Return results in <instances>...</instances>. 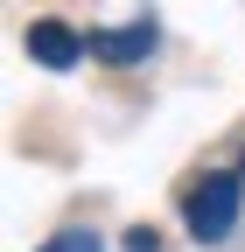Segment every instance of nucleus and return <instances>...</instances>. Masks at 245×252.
Returning <instances> with one entry per match:
<instances>
[{
    "mask_svg": "<svg viewBox=\"0 0 245 252\" xmlns=\"http://www.w3.org/2000/svg\"><path fill=\"white\" fill-rule=\"evenodd\" d=\"M154 42H161L154 14H140V21H119V28H91V35H84V49L98 56V63H147V56H154Z\"/></svg>",
    "mask_w": 245,
    "mask_h": 252,
    "instance_id": "nucleus-2",
    "label": "nucleus"
},
{
    "mask_svg": "<svg viewBox=\"0 0 245 252\" xmlns=\"http://www.w3.org/2000/svg\"><path fill=\"white\" fill-rule=\"evenodd\" d=\"M126 252H161V238L147 231V224H133V231H126Z\"/></svg>",
    "mask_w": 245,
    "mask_h": 252,
    "instance_id": "nucleus-5",
    "label": "nucleus"
},
{
    "mask_svg": "<svg viewBox=\"0 0 245 252\" xmlns=\"http://www.w3.org/2000/svg\"><path fill=\"white\" fill-rule=\"evenodd\" d=\"M35 252H105V245H98V231H91V224H63V231H49Z\"/></svg>",
    "mask_w": 245,
    "mask_h": 252,
    "instance_id": "nucleus-4",
    "label": "nucleus"
},
{
    "mask_svg": "<svg viewBox=\"0 0 245 252\" xmlns=\"http://www.w3.org/2000/svg\"><path fill=\"white\" fill-rule=\"evenodd\" d=\"M21 42H28V56H35L42 70H70L77 56H91L84 35H70L63 21H28V35H21Z\"/></svg>",
    "mask_w": 245,
    "mask_h": 252,
    "instance_id": "nucleus-3",
    "label": "nucleus"
},
{
    "mask_svg": "<svg viewBox=\"0 0 245 252\" xmlns=\"http://www.w3.org/2000/svg\"><path fill=\"white\" fill-rule=\"evenodd\" d=\"M238 210H245V175L210 168V175L189 182V196H182V231L196 245H224L238 231Z\"/></svg>",
    "mask_w": 245,
    "mask_h": 252,
    "instance_id": "nucleus-1",
    "label": "nucleus"
}]
</instances>
